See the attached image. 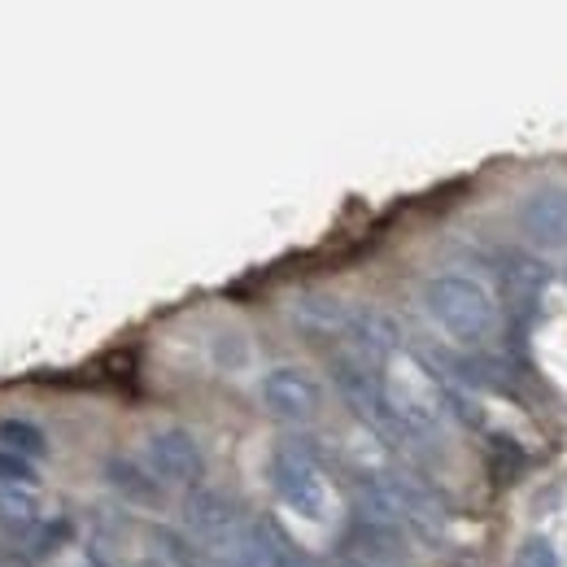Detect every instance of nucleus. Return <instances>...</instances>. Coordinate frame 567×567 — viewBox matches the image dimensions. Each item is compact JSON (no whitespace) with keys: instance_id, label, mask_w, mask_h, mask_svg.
<instances>
[{"instance_id":"1","label":"nucleus","mask_w":567,"mask_h":567,"mask_svg":"<svg viewBox=\"0 0 567 567\" xmlns=\"http://www.w3.org/2000/svg\"><path fill=\"white\" fill-rule=\"evenodd\" d=\"M354 485L367 515L389 519L402 533H415L424 542H445V524H450L445 519V506L415 476H406L398 467H375V472H358Z\"/></svg>"},{"instance_id":"2","label":"nucleus","mask_w":567,"mask_h":567,"mask_svg":"<svg viewBox=\"0 0 567 567\" xmlns=\"http://www.w3.org/2000/svg\"><path fill=\"white\" fill-rule=\"evenodd\" d=\"M424 310L458 346H485L497 332V301L472 276H432L424 284Z\"/></svg>"},{"instance_id":"3","label":"nucleus","mask_w":567,"mask_h":567,"mask_svg":"<svg viewBox=\"0 0 567 567\" xmlns=\"http://www.w3.org/2000/svg\"><path fill=\"white\" fill-rule=\"evenodd\" d=\"M271 485L288 511L306 515V519H323L328 515V485H323V472L319 463L301 450V445H280L271 454Z\"/></svg>"},{"instance_id":"4","label":"nucleus","mask_w":567,"mask_h":567,"mask_svg":"<svg viewBox=\"0 0 567 567\" xmlns=\"http://www.w3.org/2000/svg\"><path fill=\"white\" fill-rule=\"evenodd\" d=\"M184 528H188V537L202 550L227 555L249 533V519H245V511L227 494H218V489H193V494L184 497Z\"/></svg>"},{"instance_id":"5","label":"nucleus","mask_w":567,"mask_h":567,"mask_svg":"<svg viewBox=\"0 0 567 567\" xmlns=\"http://www.w3.org/2000/svg\"><path fill=\"white\" fill-rule=\"evenodd\" d=\"M262 406L267 415H276L280 424H310L323 406V389L310 371L301 367H276L262 375Z\"/></svg>"},{"instance_id":"6","label":"nucleus","mask_w":567,"mask_h":567,"mask_svg":"<svg viewBox=\"0 0 567 567\" xmlns=\"http://www.w3.org/2000/svg\"><path fill=\"white\" fill-rule=\"evenodd\" d=\"M144 458H148V472H153L157 481H171V485H197V481L206 476L202 445H197L184 427L148 432V441H144Z\"/></svg>"},{"instance_id":"7","label":"nucleus","mask_w":567,"mask_h":567,"mask_svg":"<svg viewBox=\"0 0 567 567\" xmlns=\"http://www.w3.org/2000/svg\"><path fill=\"white\" fill-rule=\"evenodd\" d=\"M346 546H350V555L358 559V567H411V550H406L402 528L389 524V519H375L367 511L354 515Z\"/></svg>"},{"instance_id":"8","label":"nucleus","mask_w":567,"mask_h":567,"mask_svg":"<svg viewBox=\"0 0 567 567\" xmlns=\"http://www.w3.org/2000/svg\"><path fill=\"white\" fill-rule=\"evenodd\" d=\"M519 231L537 249H567V188H537L519 202Z\"/></svg>"},{"instance_id":"9","label":"nucleus","mask_w":567,"mask_h":567,"mask_svg":"<svg viewBox=\"0 0 567 567\" xmlns=\"http://www.w3.org/2000/svg\"><path fill=\"white\" fill-rule=\"evenodd\" d=\"M292 319L310 332V337H337L350 341V323H354V306H346L341 297H297Z\"/></svg>"},{"instance_id":"10","label":"nucleus","mask_w":567,"mask_h":567,"mask_svg":"<svg viewBox=\"0 0 567 567\" xmlns=\"http://www.w3.org/2000/svg\"><path fill=\"white\" fill-rule=\"evenodd\" d=\"M502 280H506V292H511V306H515L519 315H528V310H533V301L542 297L546 280H550V271H546V267H537L533 258L511 254V258L502 262Z\"/></svg>"},{"instance_id":"11","label":"nucleus","mask_w":567,"mask_h":567,"mask_svg":"<svg viewBox=\"0 0 567 567\" xmlns=\"http://www.w3.org/2000/svg\"><path fill=\"white\" fill-rule=\"evenodd\" d=\"M110 485L118 489V494L127 497V502H141V506H157L162 502V489H157V481L153 476H144L136 463H127V458H114L110 467Z\"/></svg>"},{"instance_id":"12","label":"nucleus","mask_w":567,"mask_h":567,"mask_svg":"<svg viewBox=\"0 0 567 567\" xmlns=\"http://www.w3.org/2000/svg\"><path fill=\"white\" fill-rule=\"evenodd\" d=\"M0 524H9L13 533H31L40 524V506L27 489H0Z\"/></svg>"},{"instance_id":"13","label":"nucleus","mask_w":567,"mask_h":567,"mask_svg":"<svg viewBox=\"0 0 567 567\" xmlns=\"http://www.w3.org/2000/svg\"><path fill=\"white\" fill-rule=\"evenodd\" d=\"M0 445L13 450V454H22V458H40L49 450L44 432L35 424H22V420H0Z\"/></svg>"},{"instance_id":"14","label":"nucleus","mask_w":567,"mask_h":567,"mask_svg":"<svg viewBox=\"0 0 567 567\" xmlns=\"http://www.w3.org/2000/svg\"><path fill=\"white\" fill-rule=\"evenodd\" d=\"M0 485H4V489H31V485H35L31 458H22V454H13V450L0 445Z\"/></svg>"},{"instance_id":"15","label":"nucleus","mask_w":567,"mask_h":567,"mask_svg":"<svg viewBox=\"0 0 567 567\" xmlns=\"http://www.w3.org/2000/svg\"><path fill=\"white\" fill-rule=\"evenodd\" d=\"M515 567H559V555H555V546L546 537H528L519 546V555H515Z\"/></svg>"},{"instance_id":"16","label":"nucleus","mask_w":567,"mask_h":567,"mask_svg":"<svg viewBox=\"0 0 567 567\" xmlns=\"http://www.w3.org/2000/svg\"><path fill=\"white\" fill-rule=\"evenodd\" d=\"M148 567H162V564H148Z\"/></svg>"}]
</instances>
